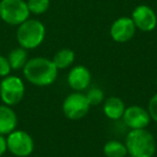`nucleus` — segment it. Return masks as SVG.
<instances>
[{"label":"nucleus","mask_w":157,"mask_h":157,"mask_svg":"<svg viewBox=\"0 0 157 157\" xmlns=\"http://www.w3.org/2000/svg\"><path fill=\"white\" fill-rule=\"evenodd\" d=\"M23 69L27 81L37 86H48L54 83L58 70L53 60L44 57L29 59Z\"/></svg>","instance_id":"f257e3e1"},{"label":"nucleus","mask_w":157,"mask_h":157,"mask_svg":"<svg viewBox=\"0 0 157 157\" xmlns=\"http://www.w3.org/2000/svg\"><path fill=\"white\" fill-rule=\"evenodd\" d=\"M127 152L131 157H153L156 152V141L145 128L132 129L125 141Z\"/></svg>","instance_id":"f03ea898"},{"label":"nucleus","mask_w":157,"mask_h":157,"mask_svg":"<svg viewBox=\"0 0 157 157\" xmlns=\"http://www.w3.org/2000/svg\"><path fill=\"white\" fill-rule=\"evenodd\" d=\"M45 38V27L38 20H26L18 25L16 39L21 48L33 50L40 45Z\"/></svg>","instance_id":"7ed1b4c3"},{"label":"nucleus","mask_w":157,"mask_h":157,"mask_svg":"<svg viewBox=\"0 0 157 157\" xmlns=\"http://www.w3.org/2000/svg\"><path fill=\"white\" fill-rule=\"evenodd\" d=\"M27 2L24 0H1L0 18L12 26L21 25L29 17Z\"/></svg>","instance_id":"20e7f679"},{"label":"nucleus","mask_w":157,"mask_h":157,"mask_svg":"<svg viewBox=\"0 0 157 157\" xmlns=\"http://www.w3.org/2000/svg\"><path fill=\"white\" fill-rule=\"evenodd\" d=\"M25 95L24 82L18 76L8 75L0 83V97L7 105H15Z\"/></svg>","instance_id":"39448f33"},{"label":"nucleus","mask_w":157,"mask_h":157,"mask_svg":"<svg viewBox=\"0 0 157 157\" xmlns=\"http://www.w3.org/2000/svg\"><path fill=\"white\" fill-rule=\"evenodd\" d=\"M8 150L17 157H27L33 153L35 143L29 133L23 130H14L8 135Z\"/></svg>","instance_id":"423d86ee"},{"label":"nucleus","mask_w":157,"mask_h":157,"mask_svg":"<svg viewBox=\"0 0 157 157\" xmlns=\"http://www.w3.org/2000/svg\"><path fill=\"white\" fill-rule=\"evenodd\" d=\"M90 102L86 95L81 93H72L65 99L63 103V111L69 120H80L90 111Z\"/></svg>","instance_id":"0eeeda50"},{"label":"nucleus","mask_w":157,"mask_h":157,"mask_svg":"<svg viewBox=\"0 0 157 157\" xmlns=\"http://www.w3.org/2000/svg\"><path fill=\"white\" fill-rule=\"evenodd\" d=\"M131 20L135 23L136 28L142 31H152L157 25V16L154 10L148 6H138L132 12Z\"/></svg>","instance_id":"6e6552de"},{"label":"nucleus","mask_w":157,"mask_h":157,"mask_svg":"<svg viewBox=\"0 0 157 157\" xmlns=\"http://www.w3.org/2000/svg\"><path fill=\"white\" fill-rule=\"evenodd\" d=\"M136 33V26L131 17L123 16L112 24L110 29V35L112 39L120 43H124L132 39Z\"/></svg>","instance_id":"1a4fd4ad"},{"label":"nucleus","mask_w":157,"mask_h":157,"mask_svg":"<svg viewBox=\"0 0 157 157\" xmlns=\"http://www.w3.org/2000/svg\"><path fill=\"white\" fill-rule=\"evenodd\" d=\"M124 122L131 129H143L150 124L151 116L145 109L139 105H132L125 110Z\"/></svg>","instance_id":"9d476101"},{"label":"nucleus","mask_w":157,"mask_h":157,"mask_svg":"<svg viewBox=\"0 0 157 157\" xmlns=\"http://www.w3.org/2000/svg\"><path fill=\"white\" fill-rule=\"evenodd\" d=\"M90 78L92 75L87 68L84 66H76L72 68L68 74V84L72 90L81 92L90 86Z\"/></svg>","instance_id":"9b49d317"},{"label":"nucleus","mask_w":157,"mask_h":157,"mask_svg":"<svg viewBox=\"0 0 157 157\" xmlns=\"http://www.w3.org/2000/svg\"><path fill=\"white\" fill-rule=\"evenodd\" d=\"M17 116L10 105H0V135H9L15 130Z\"/></svg>","instance_id":"f8f14e48"},{"label":"nucleus","mask_w":157,"mask_h":157,"mask_svg":"<svg viewBox=\"0 0 157 157\" xmlns=\"http://www.w3.org/2000/svg\"><path fill=\"white\" fill-rule=\"evenodd\" d=\"M125 110L126 108L124 101L118 97H110L103 105V112L107 117L111 120H120L121 117H123Z\"/></svg>","instance_id":"ddd939ff"},{"label":"nucleus","mask_w":157,"mask_h":157,"mask_svg":"<svg viewBox=\"0 0 157 157\" xmlns=\"http://www.w3.org/2000/svg\"><path fill=\"white\" fill-rule=\"evenodd\" d=\"M8 60L11 66V69L18 70L24 68V66L26 65L27 60V52L25 48H14L10 52L9 56H8Z\"/></svg>","instance_id":"4468645a"},{"label":"nucleus","mask_w":157,"mask_h":157,"mask_svg":"<svg viewBox=\"0 0 157 157\" xmlns=\"http://www.w3.org/2000/svg\"><path fill=\"white\" fill-rule=\"evenodd\" d=\"M103 153L107 157H125L128 152L124 143L117 140H111L105 144Z\"/></svg>","instance_id":"2eb2a0df"},{"label":"nucleus","mask_w":157,"mask_h":157,"mask_svg":"<svg viewBox=\"0 0 157 157\" xmlns=\"http://www.w3.org/2000/svg\"><path fill=\"white\" fill-rule=\"evenodd\" d=\"M74 61V53L69 48H63L54 55L53 63H55L57 69L68 68Z\"/></svg>","instance_id":"dca6fc26"},{"label":"nucleus","mask_w":157,"mask_h":157,"mask_svg":"<svg viewBox=\"0 0 157 157\" xmlns=\"http://www.w3.org/2000/svg\"><path fill=\"white\" fill-rule=\"evenodd\" d=\"M27 7L30 13L33 14H43L50 8V0H28Z\"/></svg>","instance_id":"f3484780"},{"label":"nucleus","mask_w":157,"mask_h":157,"mask_svg":"<svg viewBox=\"0 0 157 157\" xmlns=\"http://www.w3.org/2000/svg\"><path fill=\"white\" fill-rule=\"evenodd\" d=\"M86 98H87L90 105H99L103 100V92L98 87H93L88 90L87 95H86Z\"/></svg>","instance_id":"a211bd4d"},{"label":"nucleus","mask_w":157,"mask_h":157,"mask_svg":"<svg viewBox=\"0 0 157 157\" xmlns=\"http://www.w3.org/2000/svg\"><path fill=\"white\" fill-rule=\"evenodd\" d=\"M10 71H11V66L8 58L0 55V76L6 78L10 74Z\"/></svg>","instance_id":"6ab92c4d"},{"label":"nucleus","mask_w":157,"mask_h":157,"mask_svg":"<svg viewBox=\"0 0 157 157\" xmlns=\"http://www.w3.org/2000/svg\"><path fill=\"white\" fill-rule=\"evenodd\" d=\"M148 114L151 118L157 123V94H155L148 102Z\"/></svg>","instance_id":"aec40b11"},{"label":"nucleus","mask_w":157,"mask_h":157,"mask_svg":"<svg viewBox=\"0 0 157 157\" xmlns=\"http://www.w3.org/2000/svg\"><path fill=\"white\" fill-rule=\"evenodd\" d=\"M8 150L7 139L3 137V135H0V156H2Z\"/></svg>","instance_id":"412c9836"}]
</instances>
